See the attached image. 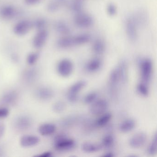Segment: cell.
Wrapping results in <instances>:
<instances>
[{"label": "cell", "mask_w": 157, "mask_h": 157, "mask_svg": "<svg viewBox=\"0 0 157 157\" xmlns=\"http://www.w3.org/2000/svg\"><path fill=\"white\" fill-rule=\"evenodd\" d=\"M33 29V21L23 18L15 22L13 27V32L16 36L23 37L27 35Z\"/></svg>", "instance_id": "obj_1"}, {"label": "cell", "mask_w": 157, "mask_h": 157, "mask_svg": "<svg viewBox=\"0 0 157 157\" xmlns=\"http://www.w3.org/2000/svg\"><path fill=\"white\" fill-rule=\"evenodd\" d=\"M53 145L54 148L56 150L59 151H64L73 149L75 147V142L72 139L60 134L55 137Z\"/></svg>", "instance_id": "obj_2"}, {"label": "cell", "mask_w": 157, "mask_h": 157, "mask_svg": "<svg viewBox=\"0 0 157 157\" xmlns=\"http://www.w3.org/2000/svg\"><path fill=\"white\" fill-rule=\"evenodd\" d=\"M74 22L77 27L86 29L92 27L94 24V21L90 14L82 11L76 13L74 18Z\"/></svg>", "instance_id": "obj_3"}, {"label": "cell", "mask_w": 157, "mask_h": 157, "mask_svg": "<svg viewBox=\"0 0 157 157\" xmlns=\"http://www.w3.org/2000/svg\"><path fill=\"white\" fill-rule=\"evenodd\" d=\"M49 37V33L47 29L36 30L32 40V44L34 48L39 50L46 44Z\"/></svg>", "instance_id": "obj_4"}, {"label": "cell", "mask_w": 157, "mask_h": 157, "mask_svg": "<svg viewBox=\"0 0 157 157\" xmlns=\"http://www.w3.org/2000/svg\"><path fill=\"white\" fill-rule=\"evenodd\" d=\"M33 120L32 117L27 115H21L14 120L13 126L15 130L19 132L26 131L32 127Z\"/></svg>", "instance_id": "obj_5"}, {"label": "cell", "mask_w": 157, "mask_h": 157, "mask_svg": "<svg viewBox=\"0 0 157 157\" xmlns=\"http://www.w3.org/2000/svg\"><path fill=\"white\" fill-rule=\"evenodd\" d=\"M18 8L11 4H5L0 6V18L6 21H11L19 16Z\"/></svg>", "instance_id": "obj_6"}, {"label": "cell", "mask_w": 157, "mask_h": 157, "mask_svg": "<svg viewBox=\"0 0 157 157\" xmlns=\"http://www.w3.org/2000/svg\"><path fill=\"white\" fill-rule=\"evenodd\" d=\"M73 70V63L68 59H61L57 65V72L59 76L63 78L69 77L72 73Z\"/></svg>", "instance_id": "obj_7"}, {"label": "cell", "mask_w": 157, "mask_h": 157, "mask_svg": "<svg viewBox=\"0 0 157 157\" xmlns=\"http://www.w3.org/2000/svg\"><path fill=\"white\" fill-rule=\"evenodd\" d=\"M140 75L143 82L148 83L151 78L153 70V65L149 59H143L140 64Z\"/></svg>", "instance_id": "obj_8"}, {"label": "cell", "mask_w": 157, "mask_h": 157, "mask_svg": "<svg viewBox=\"0 0 157 157\" xmlns=\"http://www.w3.org/2000/svg\"><path fill=\"white\" fill-rule=\"evenodd\" d=\"M34 96L38 101H48L54 97V90L48 86L42 85L37 87L34 91Z\"/></svg>", "instance_id": "obj_9"}, {"label": "cell", "mask_w": 157, "mask_h": 157, "mask_svg": "<svg viewBox=\"0 0 157 157\" xmlns=\"http://www.w3.org/2000/svg\"><path fill=\"white\" fill-rule=\"evenodd\" d=\"M86 82L84 81L81 80L74 83L68 91L67 98L71 102L77 101L78 99L79 94L81 91L86 86Z\"/></svg>", "instance_id": "obj_10"}, {"label": "cell", "mask_w": 157, "mask_h": 157, "mask_svg": "<svg viewBox=\"0 0 157 157\" xmlns=\"http://www.w3.org/2000/svg\"><path fill=\"white\" fill-rule=\"evenodd\" d=\"M125 31L127 37L131 41L137 40L138 36L137 25L135 19L133 17H129L127 19L125 23Z\"/></svg>", "instance_id": "obj_11"}, {"label": "cell", "mask_w": 157, "mask_h": 157, "mask_svg": "<svg viewBox=\"0 0 157 157\" xmlns=\"http://www.w3.org/2000/svg\"><path fill=\"white\" fill-rule=\"evenodd\" d=\"M40 142V138L33 134H25L21 137L19 143L21 147L25 148L37 146Z\"/></svg>", "instance_id": "obj_12"}, {"label": "cell", "mask_w": 157, "mask_h": 157, "mask_svg": "<svg viewBox=\"0 0 157 157\" xmlns=\"http://www.w3.org/2000/svg\"><path fill=\"white\" fill-rule=\"evenodd\" d=\"M108 107V102L105 99L96 100L91 104L90 108V113L93 115H101L106 112Z\"/></svg>", "instance_id": "obj_13"}, {"label": "cell", "mask_w": 157, "mask_h": 157, "mask_svg": "<svg viewBox=\"0 0 157 157\" xmlns=\"http://www.w3.org/2000/svg\"><path fill=\"white\" fill-rule=\"evenodd\" d=\"M19 94L17 91L9 90L5 92L1 97V101L4 105L9 106L14 105L18 102Z\"/></svg>", "instance_id": "obj_14"}, {"label": "cell", "mask_w": 157, "mask_h": 157, "mask_svg": "<svg viewBox=\"0 0 157 157\" xmlns=\"http://www.w3.org/2000/svg\"><path fill=\"white\" fill-rule=\"evenodd\" d=\"M147 137L143 132H138L133 135L129 140V144L131 147L140 148L145 145Z\"/></svg>", "instance_id": "obj_15"}, {"label": "cell", "mask_w": 157, "mask_h": 157, "mask_svg": "<svg viewBox=\"0 0 157 157\" xmlns=\"http://www.w3.org/2000/svg\"><path fill=\"white\" fill-rule=\"evenodd\" d=\"M57 128L55 124L46 122L41 124L38 127V132L41 136L48 137L54 135L56 131Z\"/></svg>", "instance_id": "obj_16"}, {"label": "cell", "mask_w": 157, "mask_h": 157, "mask_svg": "<svg viewBox=\"0 0 157 157\" xmlns=\"http://www.w3.org/2000/svg\"><path fill=\"white\" fill-rule=\"evenodd\" d=\"M57 45L59 48L62 49L70 48L76 46L74 36L69 35L62 36L58 39Z\"/></svg>", "instance_id": "obj_17"}, {"label": "cell", "mask_w": 157, "mask_h": 157, "mask_svg": "<svg viewBox=\"0 0 157 157\" xmlns=\"http://www.w3.org/2000/svg\"><path fill=\"white\" fill-rule=\"evenodd\" d=\"M102 66V61L99 58H94L91 59L86 65V69L90 72L98 71Z\"/></svg>", "instance_id": "obj_18"}, {"label": "cell", "mask_w": 157, "mask_h": 157, "mask_svg": "<svg viewBox=\"0 0 157 157\" xmlns=\"http://www.w3.org/2000/svg\"><path fill=\"white\" fill-rule=\"evenodd\" d=\"M136 122L134 119L131 118H128L121 123L119 129L123 133H128L133 130L136 127Z\"/></svg>", "instance_id": "obj_19"}, {"label": "cell", "mask_w": 157, "mask_h": 157, "mask_svg": "<svg viewBox=\"0 0 157 157\" xmlns=\"http://www.w3.org/2000/svg\"><path fill=\"white\" fill-rule=\"evenodd\" d=\"M101 147L100 144L91 142H83L81 145V149L84 152L93 153L99 151Z\"/></svg>", "instance_id": "obj_20"}, {"label": "cell", "mask_w": 157, "mask_h": 157, "mask_svg": "<svg viewBox=\"0 0 157 157\" xmlns=\"http://www.w3.org/2000/svg\"><path fill=\"white\" fill-rule=\"evenodd\" d=\"M55 29L58 33L62 36L68 35L71 33L69 26L65 22L59 21L56 23L55 25Z\"/></svg>", "instance_id": "obj_21"}, {"label": "cell", "mask_w": 157, "mask_h": 157, "mask_svg": "<svg viewBox=\"0 0 157 157\" xmlns=\"http://www.w3.org/2000/svg\"><path fill=\"white\" fill-rule=\"evenodd\" d=\"M105 44L104 41L101 39H96L92 45V51L97 55L102 54L105 51Z\"/></svg>", "instance_id": "obj_22"}, {"label": "cell", "mask_w": 157, "mask_h": 157, "mask_svg": "<svg viewBox=\"0 0 157 157\" xmlns=\"http://www.w3.org/2000/svg\"><path fill=\"white\" fill-rule=\"evenodd\" d=\"M101 115L95 122L96 126L99 127L105 126L111 121L112 118V114L110 113L105 112Z\"/></svg>", "instance_id": "obj_23"}, {"label": "cell", "mask_w": 157, "mask_h": 157, "mask_svg": "<svg viewBox=\"0 0 157 157\" xmlns=\"http://www.w3.org/2000/svg\"><path fill=\"white\" fill-rule=\"evenodd\" d=\"M38 76V71L36 69L31 67V68L26 69L23 73V77L25 80L31 82L33 81Z\"/></svg>", "instance_id": "obj_24"}, {"label": "cell", "mask_w": 157, "mask_h": 157, "mask_svg": "<svg viewBox=\"0 0 157 157\" xmlns=\"http://www.w3.org/2000/svg\"><path fill=\"white\" fill-rule=\"evenodd\" d=\"M120 80V75L118 67L114 69L109 76V84L112 88H114Z\"/></svg>", "instance_id": "obj_25"}, {"label": "cell", "mask_w": 157, "mask_h": 157, "mask_svg": "<svg viewBox=\"0 0 157 157\" xmlns=\"http://www.w3.org/2000/svg\"><path fill=\"white\" fill-rule=\"evenodd\" d=\"M40 57V54L38 51H32L26 56V63L30 67H33L37 63Z\"/></svg>", "instance_id": "obj_26"}, {"label": "cell", "mask_w": 157, "mask_h": 157, "mask_svg": "<svg viewBox=\"0 0 157 157\" xmlns=\"http://www.w3.org/2000/svg\"><path fill=\"white\" fill-rule=\"evenodd\" d=\"M76 46L84 45L89 43L91 39V36L89 34L82 33L74 36Z\"/></svg>", "instance_id": "obj_27"}, {"label": "cell", "mask_w": 157, "mask_h": 157, "mask_svg": "<svg viewBox=\"0 0 157 157\" xmlns=\"http://www.w3.org/2000/svg\"><path fill=\"white\" fill-rule=\"evenodd\" d=\"M86 0H72L71 4V9L75 13L83 11Z\"/></svg>", "instance_id": "obj_28"}, {"label": "cell", "mask_w": 157, "mask_h": 157, "mask_svg": "<svg viewBox=\"0 0 157 157\" xmlns=\"http://www.w3.org/2000/svg\"><path fill=\"white\" fill-rule=\"evenodd\" d=\"M33 29L36 30H42L47 29L48 22L45 18L43 17H39L33 21Z\"/></svg>", "instance_id": "obj_29"}, {"label": "cell", "mask_w": 157, "mask_h": 157, "mask_svg": "<svg viewBox=\"0 0 157 157\" xmlns=\"http://www.w3.org/2000/svg\"><path fill=\"white\" fill-rule=\"evenodd\" d=\"M120 75V80L124 82L127 79V66L124 61H122L118 67Z\"/></svg>", "instance_id": "obj_30"}, {"label": "cell", "mask_w": 157, "mask_h": 157, "mask_svg": "<svg viewBox=\"0 0 157 157\" xmlns=\"http://www.w3.org/2000/svg\"><path fill=\"white\" fill-rule=\"evenodd\" d=\"M137 90L139 94L144 97H147L148 95L149 91L147 83L141 82L139 83L137 86Z\"/></svg>", "instance_id": "obj_31"}, {"label": "cell", "mask_w": 157, "mask_h": 157, "mask_svg": "<svg viewBox=\"0 0 157 157\" xmlns=\"http://www.w3.org/2000/svg\"><path fill=\"white\" fill-rule=\"evenodd\" d=\"M66 109V104L61 101H57L52 105L53 111L57 113H62Z\"/></svg>", "instance_id": "obj_32"}, {"label": "cell", "mask_w": 157, "mask_h": 157, "mask_svg": "<svg viewBox=\"0 0 157 157\" xmlns=\"http://www.w3.org/2000/svg\"><path fill=\"white\" fill-rule=\"evenodd\" d=\"M147 152L149 154L153 155L157 152V134H155L151 143L147 148Z\"/></svg>", "instance_id": "obj_33"}, {"label": "cell", "mask_w": 157, "mask_h": 157, "mask_svg": "<svg viewBox=\"0 0 157 157\" xmlns=\"http://www.w3.org/2000/svg\"><path fill=\"white\" fill-rule=\"evenodd\" d=\"M98 94L95 92H92L86 94L84 97L83 101L86 104H91L97 100Z\"/></svg>", "instance_id": "obj_34"}, {"label": "cell", "mask_w": 157, "mask_h": 157, "mask_svg": "<svg viewBox=\"0 0 157 157\" xmlns=\"http://www.w3.org/2000/svg\"><path fill=\"white\" fill-rule=\"evenodd\" d=\"M114 142V138L112 135H107L104 137L102 140V146L105 147L109 148L112 147Z\"/></svg>", "instance_id": "obj_35"}, {"label": "cell", "mask_w": 157, "mask_h": 157, "mask_svg": "<svg viewBox=\"0 0 157 157\" xmlns=\"http://www.w3.org/2000/svg\"><path fill=\"white\" fill-rule=\"evenodd\" d=\"M106 12L109 16H115L117 13V8L116 6L113 3H109L106 6Z\"/></svg>", "instance_id": "obj_36"}, {"label": "cell", "mask_w": 157, "mask_h": 157, "mask_svg": "<svg viewBox=\"0 0 157 157\" xmlns=\"http://www.w3.org/2000/svg\"><path fill=\"white\" fill-rule=\"evenodd\" d=\"M10 114V110L7 106H0V120L7 118Z\"/></svg>", "instance_id": "obj_37"}, {"label": "cell", "mask_w": 157, "mask_h": 157, "mask_svg": "<svg viewBox=\"0 0 157 157\" xmlns=\"http://www.w3.org/2000/svg\"><path fill=\"white\" fill-rule=\"evenodd\" d=\"M59 2H52L48 4V10L51 12H55L58 10L60 6Z\"/></svg>", "instance_id": "obj_38"}, {"label": "cell", "mask_w": 157, "mask_h": 157, "mask_svg": "<svg viewBox=\"0 0 157 157\" xmlns=\"http://www.w3.org/2000/svg\"><path fill=\"white\" fill-rule=\"evenodd\" d=\"M42 0H24L25 3L29 6H34L40 3Z\"/></svg>", "instance_id": "obj_39"}, {"label": "cell", "mask_w": 157, "mask_h": 157, "mask_svg": "<svg viewBox=\"0 0 157 157\" xmlns=\"http://www.w3.org/2000/svg\"><path fill=\"white\" fill-rule=\"evenodd\" d=\"M6 126L2 122L0 121V140L4 136L6 132Z\"/></svg>", "instance_id": "obj_40"}, {"label": "cell", "mask_w": 157, "mask_h": 157, "mask_svg": "<svg viewBox=\"0 0 157 157\" xmlns=\"http://www.w3.org/2000/svg\"><path fill=\"white\" fill-rule=\"evenodd\" d=\"M52 156H53V153H52L51 151H47L43 152L37 156L39 157H52Z\"/></svg>", "instance_id": "obj_41"}, {"label": "cell", "mask_w": 157, "mask_h": 157, "mask_svg": "<svg viewBox=\"0 0 157 157\" xmlns=\"http://www.w3.org/2000/svg\"><path fill=\"white\" fill-rule=\"evenodd\" d=\"M4 153V150L2 145H0V157H2Z\"/></svg>", "instance_id": "obj_42"}, {"label": "cell", "mask_w": 157, "mask_h": 157, "mask_svg": "<svg viewBox=\"0 0 157 157\" xmlns=\"http://www.w3.org/2000/svg\"><path fill=\"white\" fill-rule=\"evenodd\" d=\"M114 156V155L113 153H112V152H109L105 153V154L103 156L104 157H113Z\"/></svg>", "instance_id": "obj_43"}]
</instances>
